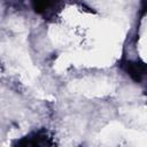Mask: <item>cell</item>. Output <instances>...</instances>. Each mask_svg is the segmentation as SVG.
Wrapping results in <instances>:
<instances>
[{
    "label": "cell",
    "instance_id": "obj_2",
    "mask_svg": "<svg viewBox=\"0 0 147 147\" xmlns=\"http://www.w3.org/2000/svg\"><path fill=\"white\" fill-rule=\"evenodd\" d=\"M124 71L136 82H141L146 74V67L144 63H138L134 61H124L122 64Z\"/></svg>",
    "mask_w": 147,
    "mask_h": 147
},
{
    "label": "cell",
    "instance_id": "obj_1",
    "mask_svg": "<svg viewBox=\"0 0 147 147\" xmlns=\"http://www.w3.org/2000/svg\"><path fill=\"white\" fill-rule=\"evenodd\" d=\"M61 0H32L33 9L37 14L48 17L55 13Z\"/></svg>",
    "mask_w": 147,
    "mask_h": 147
},
{
    "label": "cell",
    "instance_id": "obj_3",
    "mask_svg": "<svg viewBox=\"0 0 147 147\" xmlns=\"http://www.w3.org/2000/svg\"><path fill=\"white\" fill-rule=\"evenodd\" d=\"M48 136L47 132L45 131H38L33 132L25 138H23L18 144L20 145H32V146H42V145H51L48 141Z\"/></svg>",
    "mask_w": 147,
    "mask_h": 147
}]
</instances>
